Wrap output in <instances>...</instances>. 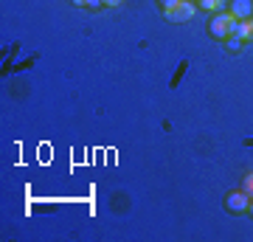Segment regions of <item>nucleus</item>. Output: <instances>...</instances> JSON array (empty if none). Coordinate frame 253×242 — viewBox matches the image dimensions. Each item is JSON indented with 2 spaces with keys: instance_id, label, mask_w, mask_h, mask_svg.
<instances>
[{
  "instance_id": "f257e3e1",
  "label": "nucleus",
  "mask_w": 253,
  "mask_h": 242,
  "mask_svg": "<svg viewBox=\"0 0 253 242\" xmlns=\"http://www.w3.org/2000/svg\"><path fill=\"white\" fill-rule=\"evenodd\" d=\"M231 23H234V17L225 14V11H219V14H214V20L208 23V31H211V37H217V40H228V37H231Z\"/></svg>"
},
{
  "instance_id": "6e6552de",
  "label": "nucleus",
  "mask_w": 253,
  "mask_h": 242,
  "mask_svg": "<svg viewBox=\"0 0 253 242\" xmlns=\"http://www.w3.org/2000/svg\"><path fill=\"white\" fill-rule=\"evenodd\" d=\"M177 3H180V0H161L163 11H166V9H174V6H177Z\"/></svg>"
},
{
  "instance_id": "20e7f679",
  "label": "nucleus",
  "mask_w": 253,
  "mask_h": 242,
  "mask_svg": "<svg viewBox=\"0 0 253 242\" xmlns=\"http://www.w3.org/2000/svg\"><path fill=\"white\" fill-rule=\"evenodd\" d=\"M231 17L236 20H251L253 17V0H231Z\"/></svg>"
},
{
  "instance_id": "0eeeda50",
  "label": "nucleus",
  "mask_w": 253,
  "mask_h": 242,
  "mask_svg": "<svg viewBox=\"0 0 253 242\" xmlns=\"http://www.w3.org/2000/svg\"><path fill=\"white\" fill-rule=\"evenodd\" d=\"M242 43H245V40H239V37H228V48H231V51H239Z\"/></svg>"
},
{
  "instance_id": "1a4fd4ad",
  "label": "nucleus",
  "mask_w": 253,
  "mask_h": 242,
  "mask_svg": "<svg viewBox=\"0 0 253 242\" xmlns=\"http://www.w3.org/2000/svg\"><path fill=\"white\" fill-rule=\"evenodd\" d=\"M124 0H104V6H121Z\"/></svg>"
},
{
  "instance_id": "39448f33",
  "label": "nucleus",
  "mask_w": 253,
  "mask_h": 242,
  "mask_svg": "<svg viewBox=\"0 0 253 242\" xmlns=\"http://www.w3.org/2000/svg\"><path fill=\"white\" fill-rule=\"evenodd\" d=\"M200 6L206 11H214V14H219V11L225 9V0H200Z\"/></svg>"
},
{
  "instance_id": "f03ea898",
  "label": "nucleus",
  "mask_w": 253,
  "mask_h": 242,
  "mask_svg": "<svg viewBox=\"0 0 253 242\" xmlns=\"http://www.w3.org/2000/svg\"><path fill=\"white\" fill-rule=\"evenodd\" d=\"M194 11H197V6H194V3L180 0L174 9H166V17H169V23H186V20L194 17Z\"/></svg>"
},
{
  "instance_id": "7ed1b4c3",
  "label": "nucleus",
  "mask_w": 253,
  "mask_h": 242,
  "mask_svg": "<svg viewBox=\"0 0 253 242\" xmlns=\"http://www.w3.org/2000/svg\"><path fill=\"white\" fill-rule=\"evenodd\" d=\"M248 203H251V194H245V192H231V194L225 197V208L234 211V214L248 211Z\"/></svg>"
},
{
  "instance_id": "9d476101",
  "label": "nucleus",
  "mask_w": 253,
  "mask_h": 242,
  "mask_svg": "<svg viewBox=\"0 0 253 242\" xmlns=\"http://www.w3.org/2000/svg\"><path fill=\"white\" fill-rule=\"evenodd\" d=\"M248 214L253 217V197H251V203H248Z\"/></svg>"
},
{
  "instance_id": "423d86ee",
  "label": "nucleus",
  "mask_w": 253,
  "mask_h": 242,
  "mask_svg": "<svg viewBox=\"0 0 253 242\" xmlns=\"http://www.w3.org/2000/svg\"><path fill=\"white\" fill-rule=\"evenodd\" d=\"M242 192H245V194H251V197H253V172H251V175H248V178L242 180Z\"/></svg>"
}]
</instances>
